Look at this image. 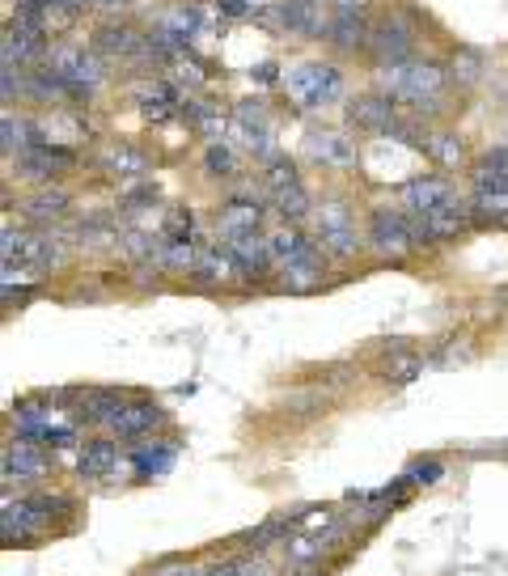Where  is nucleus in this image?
Masks as SVG:
<instances>
[{
	"mask_svg": "<svg viewBox=\"0 0 508 576\" xmlns=\"http://www.w3.org/2000/svg\"><path fill=\"white\" fill-rule=\"evenodd\" d=\"M381 94L394 102H407L415 111H437L441 89H445V72L428 60H403V64H381L377 72Z\"/></svg>",
	"mask_w": 508,
	"mask_h": 576,
	"instance_id": "f257e3e1",
	"label": "nucleus"
},
{
	"mask_svg": "<svg viewBox=\"0 0 508 576\" xmlns=\"http://www.w3.org/2000/svg\"><path fill=\"white\" fill-rule=\"evenodd\" d=\"M64 496H5V509H0V538L13 543H26V538L43 534L51 526L56 509H64Z\"/></svg>",
	"mask_w": 508,
	"mask_h": 576,
	"instance_id": "f03ea898",
	"label": "nucleus"
},
{
	"mask_svg": "<svg viewBox=\"0 0 508 576\" xmlns=\"http://www.w3.org/2000/svg\"><path fill=\"white\" fill-rule=\"evenodd\" d=\"M314 242L326 259H339V263H348L360 255V233H356V216L352 208L343 204V200H326L318 212H314Z\"/></svg>",
	"mask_w": 508,
	"mask_h": 576,
	"instance_id": "7ed1b4c3",
	"label": "nucleus"
},
{
	"mask_svg": "<svg viewBox=\"0 0 508 576\" xmlns=\"http://www.w3.org/2000/svg\"><path fill=\"white\" fill-rule=\"evenodd\" d=\"M365 246L373 250L377 259H386V263H403V259H411L415 250H420L415 229H411V216L403 208H373Z\"/></svg>",
	"mask_w": 508,
	"mask_h": 576,
	"instance_id": "20e7f679",
	"label": "nucleus"
},
{
	"mask_svg": "<svg viewBox=\"0 0 508 576\" xmlns=\"http://www.w3.org/2000/svg\"><path fill=\"white\" fill-rule=\"evenodd\" d=\"M284 89L301 111H318V106H331L343 94V72L335 64H297L284 72Z\"/></svg>",
	"mask_w": 508,
	"mask_h": 576,
	"instance_id": "39448f33",
	"label": "nucleus"
},
{
	"mask_svg": "<svg viewBox=\"0 0 508 576\" xmlns=\"http://www.w3.org/2000/svg\"><path fill=\"white\" fill-rule=\"evenodd\" d=\"M276 22L293 34H305V39H322V34H331L335 9L331 0H280Z\"/></svg>",
	"mask_w": 508,
	"mask_h": 576,
	"instance_id": "423d86ee",
	"label": "nucleus"
},
{
	"mask_svg": "<svg viewBox=\"0 0 508 576\" xmlns=\"http://www.w3.org/2000/svg\"><path fill=\"white\" fill-rule=\"evenodd\" d=\"M0 475L13 488V483H39L47 475V449L39 441H26V437H13L5 445V454H0Z\"/></svg>",
	"mask_w": 508,
	"mask_h": 576,
	"instance_id": "0eeeda50",
	"label": "nucleus"
},
{
	"mask_svg": "<svg viewBox=\"0 0 508 576\" xmlns=\"http://www.w3.org/2000/svg\"><path fill=\"white\" fill-rule=\"evenodd\" d=\"M449 204H458V195H453V187L445 178H432V174L411 178V183H403V191H398V208L407 216H432Z\"/></svg>",
	"mask_w": 508,
	"mask_h": 576,
	"instance_id": "6e6552de",
	"label": "nucleus"
},
{
	"mask_svg": "<svg viewBox=\"0 0 508 576\" xmlns=\"http://www.w3.org/2000/svg\"><path fill=\"white\" fill-rule=\"evenodd\" d=\"M305 157L314 166H326V170H352L356 166V140L348 132H331V128H314L305 136Z\"/></svg>",
	"mask_w": 508,
	"mask_h": 576,
	"instance_id": "1a4fd4ad",
	"label": "nucleus"
},
{
	"mask_svg": "<svg viewBox=\"0 0 508 576\" xmlns=\"http://www.w3.org/2000/svg\"><path fill=\"white\" fill-rule=\"evenodd\" d=\"M51 72L64 77L72 89H81V94H89V89L102 81V64L89 56L85 47H56L51 51Z\"/></svg>",
	"mask_w": 508,
	"mask_h": 576,
	"instance_id": "9d476101",
	"label": "nucleus"
},
{
	"mask_svg": "<svg viewBox=\"0 0 508 576\" xmlns=\"http://www.w3.org/2000/svg\"><path fill=\"white\" fill-rule=\"evenodd\" d=\"M72 161L77 157H72L68 149L43 140V144H30L26 153H17V170H22V178H34V183H51V178H56L60 170H68Z\"/></svg>",
	"mask_w": 508,
	"mask_h": 576,
	"instance_id": "9b49d317",
	"label": "nucleus"
},
{
	"mask_svg": "<svg viewBox=\"0 0 508 576\" xmlns=\"http://www.w3.org/2000/svg\"><path fill=\"white\" fill-rule=\"evenodd\" d=\"M161 424H166V411H161V403L136 399V403H123L119 420L111 424V437L115 441H140V437H149V432L161 428Z\"/></svg>",
	"mask_w": 508,
	"mask_h": 576,
	"instance_id": "f8f14e48",
	"label": "nucleus"
},
{
	"mask_svg": "<svg viewBox=\"0 0 508 576\" xmlns=\"http://www.w3.org/2000/svg\"><path fill=\"white\" fill-rule=\"evenodd\" d=\"M348 119L365 132H394L398 128V106L386 94H365V98H352L348 102Z\"/></svg>",
	"mask_w": 508,
	"mask_h": 576,
	"instance_id": "ddd939ff",
	"label": "nucleus"
},
{
	"mask_svg": "<svg viewBox=\"0 0 508 576\" xmlns=\"http://www.w3.org/2000/svg\"><path fill=\"white\" fill-rule=\"evenodd\" d=\"M343 538V521H326V530L318 534H301V538H288L284 543V555L293 568H314L326 551H331L335 543Z\"/></svg>",
	"mask_w": 508,
	"mask_h": 576,
	"instance_id": "4468645a",
	"label": "nucleus"
},
{
	"mask_svg": "<svg viewBox=\"0 0 508 576\" xmlns=\"http://www.w3.org/2000/svg\"><path fill=\"white\" fill-rule=\"evenodd\" d=\"M369 47L377 51L381 64H403V60H411V26L403 17H386V22L373 30Z\"/></svg>",
	"mask_w": 508,
	"mask_h": 576,
	"instance_id": "2eb2a0df",
	"label": "nucleus"
},
{
	"mask_svg": "<svg viewBox=\"0 0 508 576\" xmlns=\"http://www.w3.org/2000/svg\"><path fill=\"white\" fill-rule=\"evenodd\" d=\"M259 225H263L259 200H229L221 212H216V233H221L225 242L246 238V233H259Z\"/></svg>",
	"mask_w": 508,
	"mask_h": 576,
	"instance_id": "dca6fc26",
	"label": "nucleus"
},
{
	"mask_svg": "<svg viewBox=\"0 0 508 576\" xmlns=\"http://www.w3.org/2000/svg\"><path fill=\"white\" fill-rule=\"evenodd\" d=\"M233 263H238V276H263L267 267H276V259H271V238H263V233H246V238H233L225 242Z\"/></svg>",
	"mask_w": 508,
	"mask_h": 576,
	"instance_id": "f3484780",
	"label": "nucleus"
},
{
	"mask_svg": "<svg viewBox=\"0 0 508 576\" xmlns=\"http://www.w3.org/2000/svg\"><path fill=\"white\" fill-rule=\"evenodd\" d=\"M322 250H318V242L305 250V255H297V259H288L284 267H280V284L288 288V293H314V288L322 284Z\"/></svg>",
	"mask_w": 508,
	"mask_h": 576,
	"instance_id": "a211bd4d",
	"label": "nucleus"
},
{
	"mask_svg": "<svg viewBox=\"0 0 508 576\" xmlns=\"http://www.w3.org/2000/svg\"><path fill=\"white\" fill-rule=\"evenodd\" d=\"M119 466V441L115 437H94L77 449V475L81 479H106Z\"/></svg>",
	"mask_w": 508,
	"mask_h": 576,
	"instance_id": "6ab92c4d",
	"label": "nucleus"
},
{
	"mask_svg": "<svg viewBox=\"0 0 508 576\" xmlns=\"http://www.w3.org/2000/svg\"><path fill=\"white\" fill-rule=\"evenodd\" d=\"M470 221L483 229H508V187L470 195Z\"/></svg>",
	"mask_w": 508,
	"mask_h": 576,
	"instance_id": "aec40b11",
	"label": "nucleus"
},
{
	"mask_svg": "<svg viewBox=\"0 0 508 576\" xmlns=\"http://www.w3.org/2000/svg\"><path fill=\"white\" fill-rule=\"evenodd\" d=\"M174 454H178V441H149V445L132 449V471L140 479H157L174 466Z\"/></svg>",
	"mask_w": 508,
	"mask_h": 576,
	"instance_id": "412c9836",
	"label": "nucleus"
},
{
	"mask_svg": "<svg viewBox=\"0 0 508 576\" xmlns=\"http://www.w3.org/2000/svg\"><path fill=\"white\" fill-rule=\"evenodd\" d=\"M102 170L106 174H115V178H140V174H149V157H144L136 144H106L102 149Z\"/></svg>",
	"mask_w": 508,
	"mask_h": 576,
	"instance_id": "4be33fe9",
	"label": "nucleus"
},
{
	"mask_svg": "<svg viewBox=\"0 0 508 576\" xmlns=\"http://www.w3.org/2000/svg\"><path fill=\"white\" fill-rule=\"evenodd\" d=\"M123 394L115 390H85L81 394V420L85 424H102V428H111L119 420V411H123Z\"/></svg>",
	"mask_w": 508,
	"mask_h": 576,
	"instance_id": "5701e85b",
	"label": "nucleus"
},
{
	"mask_svg": "<svg viewBox=\"0 0 508 576\" xmlns=\"http://www.w3.org/2000/svg\"><path fill=\"white\" fill-rule=\"evenodd\" d=\"M470 183H475V191H500V187H508V144H500V149H487L475 161Z\"/></svg>",
	"mask_w": 508,
	"mask_h": 576,
	"instance_id": "b1692460",
	"label": "nucleus"
},
{
	"mask_svg": "<svg viewBox=\"0 0 508 576\" xmlns=\"http://www.w3.org/2000/svg\"><path fill=\"white\" fill-rule=\"evenodd\" d=\"M339 51H356V47H369L373 39V30L365 22V13H335V22H331V34H326Z\"/></svg>",
	"mask_w": 508,
	"mask_h": 576,
	"instance_id": "393cba45",
	"label": "nucleus"
},
{
	"mask_svg": "<svg viewBox=\"0 0 508 576\" xmlns=\"http://www.w3.org/2000/svg\"><path fill=\"white\" fill-rule=\"evenodd\" d=\"M420 149L437 161V166H458V161L466 157L462 136H453V132H424L420 136Z\"/></svg>",
	"mask_w": 508,
	"mask_h": 576,
	"instance_id": "a878e982",
	"label": "nucleus"
},
{
	"mask_svg": "<svg viewBox=\"0 0 508 576\" xmlns=\"http://www.w3.org/2000/svg\"><path fill=\"white\" fill-rule=\"evenodd\" d=\"M271 204H276V212L284 216L288 225H297V221H305V216L314 212V200H310V191H305L301 183L284 187V191H271Z\"/></svg>",
	"mask_w": 508,
	"mask_h": 576,
	"instance_id": "bb28decb",
	"label": "nucleus"
},
{
	"mask_svg": "<svg viewBox=\"0 0 508 576\" xmlns=\"http://www.w3.org/2000/svg\"><path fill=\"white\" fill-rule=\"evenodd\" d=\"M195 276H204L212 284H225L229 276H238V263H233L229 246L225 250L221 246H204V255H199V263H195Z\"/></svg>",
	"mask_w": 508,
	"mask_h": 576,
	"instance_id": "cd10ccee",
	"label": "nucleus"
},
{
	"mask_svg": "<svg viewBox=\"0 0 508 576\" xmlns=\"http://www.w3.org/2000/svg\"><path fill=\"white\" fill-rule=\"evenodd\" d=\"M199 26H204V17H199V9L195 5H187V9H174L166 22H161V34H166L170 43H191L195 34H199Z\"/></svg>",
	"mask_w": 508,
	"mask_h": 576,
	"instance_id": "c85d7f7f",
	"label": "nucleus"
},
{
	"mask_svg": "<svg viewBox=\"0 0 508 576\" xmlns=\"http://www.w3.org/2000/svg\"><path fill=\"white\" fill-rule=\"evenodd\" d=\"M68 212V195L64 191H39L34 200H26V216L30 221H39V225H51V221H60V216Z\"/></svg>",
	"mask_w": 508,
	"mask_h": 576,
	"instance_id": "c756f323",
	"label": "nucleus"
},
{
	"mask_svg": "<svg viewBox=\"0 0 508 576\" xmlns=\"http://www.w3.org/2000/svg\"><path fill=\"white\" fill-rule=\"evenodd\" d=\"M204 170L212 178H229L233 174V149L225 140H208V149H204Z\"/></svg>",
	"mask_w": 508,
	"mask_h": 576,
	"instance_id": "7c9ffc66",
	"label": "nucleus"
},
{
	"mask_svg": "<svg viewBox=\"0 0 508 576\" xmlns=\"http://www.w3.org/2000/svg\"><path fill=\"white\" fill-rule=\"evenodd\" d=\"M479 77H483V56H479V51H470V47L453 51V81L475 85Z\"/></svg>",
	"mask_w": 508,
	"mask_h": 576,
	"instance_id": "2f4dec72",
	"label": "nucleus"
},
{
	"mask_svg": "<svg viewBox=\"0 0 508 576\" xmlns=\"http://www.w3.org/2000/svg\"><path fill=\"white\" fill-rule=\"evenodd\" d=\"M98 47H106V51H119V56H132V51L140 47V39L132 30H123V26H102V34H98Z\"/></svg>",
	"mask_w": 508,
	"mask_h": 576,
	"instance_id": "473e14b6",
	"label": "nucleus"
},
{
	"mask_svg": "<svg viewBox=\"0 0 508 576\" xmlns=\"http://www.w3.org/2000/svg\"><path fill=\"white\" fill-rule=\"evenodd\" d=\"M267 191H284V187H293V183H301L297 178V170H293V161H284V157H271L267 161Z\"/></svg>",
	"mask_w": 508,
	"mask_h": 576,
	"instance_id": "72a5a7b5",
	"label": "nucleus"
},
{
	"mask_svg": "<svg viewBox=\"0 0 508 576\" xmlns=\"http://www.w3.org/2000/svg\"><path fill=\"white\" fill-rule=\"evenodd\" d=\"M420 369H424V360L411 356V352H398L394 365H386V373L394 377V382H415V377H420Z\"/></svg>",
	"mask_w": 508,
	"mask_h": 576,
	"instance_id": "f704fd0d",
	"label": "nucleus"
},
{
	"mask_svg": "<svg viewBox=\"0 0 508 576\" xmlns=\"http://www.w3.org/2000/svg\"><path fill=\"white\" fill-rule=\"evenodd\" d=\"M437 475H441V462H420V466H411L403 479L407 483H437Z\"/></svg>",
	"mask_w": 508,
	"mask_h": 576,
	"instance_id": "c9c22d12",
	"label": "nucleus"
},
{
	"mask_svg": "<svg viewBox=\"0 0 508 576\" xmlns=\"http://www.w3.org/2000/svg\"><path fill=\"white\" fill-rule=\"evenodd\" d=\"M195 576H242V564L225 560V564H212V568H195Z\"/></svg>",
	"mask_w": 508,
	"mask_h": 576,
	"instance_id": "e433bc0d",
	"label": "nucleus"
},
{
	"mask_svg": "<svg viewBox=\"0 0 508 576\" xmlns=\"http://www.w3.org/2000/svg\"><path fill=\"white\" fill-rule=\"evenodd\" d=\"M216 9L225 17H246L250 13V0H216Z\"/></svg>",
	"mask_w": 508,
	"mask_h": 576,
	"instance_id": "4c0bfd02",
	"label": "nucleus"
},
{
	"mask_svg": "<svg viewBox=\"0 0 508 576\" xmlns=\"http://www.w3.org/2000/svg\"><path fill=\"white\" fill-rule=\"evenodd\" d=\"M149 576H195V568H187V564H166V568H157V572H149Z\"/></svg>",
	"mask_w": 508,
	"mask_h": 576,
	"instance_id": "58836bf2",
	"label": "nucleus"
},
{
	"mask_svg": "<svg viewBox=\"0 0 508 576\" xmlns=\"http://www.w3.org/2000/svg\"><path fill=\"white\" fill-rule=\"evenodd\" d=\"M0 85H5V102L13 98V89H17V68H5V77H0Z\"/></svg>",
	"mask_w": 508,
	"mask_h": 576,
	"instance_id": "ea45409f",
	"label": "nucleus"
},
{
	"mask_svg": "<svg viewBox=\"0 0 508 576\" xmlns=\"http://www.w3.org/2000/svg\"><path fill=\"white\" fill-rule=\"evenodd\" d=\"M250 77H259V81H276V68H271V64H263V68H254Z\"/></svg>",
	"mask_w": 508,
	"mask_h": 576,
	"instance_id": "a19ab883",
	"label": "nucleus"
},
{
	"mask_svg": "<svg viewBox=\"0 0 508 576\" xmlns=\"http://www.w3.org/2000/svg\"><path fill=\"white\" fill-rule=\"evenodd\" d=\"M94 5H102V9H127L132 0H94Z\"/></svg>",
	"mask_w": 508,
	"mask_h": 576,
	"instance_id": "79ce46f5",
	"label": "nucleus"
},
{
	"mask_svg": "<svg viewBox=\"0 0 508 576\" xmlns=\"http://www.w3.org/2000/svg\"><path fill=\"white\" fill-rule=\"evenodd\" d=\"M51 5H64V9H85V0H51Z\"/></svg>",
	"mask_w": 508,
	"mask_h": 576,
	"instance_id": "37998d69",
	"label": "nucleus"
},
{
	"mask_svg": "<svg viewBox=\"0 0 508 576\" xmlns=\"http://www.w3.org/2000/svg\"><path fill=\"white\" fill-rule=\"evenodd\" d=\"M297 576H326V572H322V568H301Z\"/></svg>",
	"mask_w": 508,
	"mask_h": 576,
	"instance_id": "c03bdc74",
	"label": "nucleus"
}]
</instances>
